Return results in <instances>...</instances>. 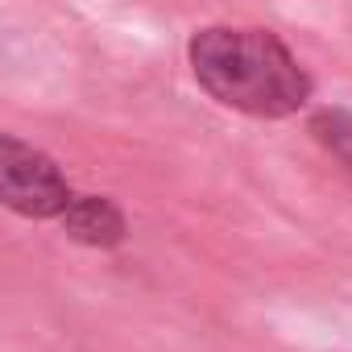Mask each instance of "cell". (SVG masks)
Instances as JSON below:
<instances>
[{
    "mask_svg": "<svg viewBox=\"0 0 352 352\" xmlns=\"http://www.w3.org/2000/svg\"><path fill=\"white\" fill-rule=\"evenodd\" d=\"M71 187L50 153L0 133V204L25 220H58L71 204Z\"/></svg>",
    "mask_w": 352,
    "mask_h": 352,
    "instance_id": "2",
    "label": "cell"
},
{
    "mask_svg": "<svg viewBox=\"0 0 352 352\" xmlns=\"http://www.w3.org/2000/svg\"><path fill=\"white\" fill-rule=\"evenodd\" d=\"M311 133L336 162H344V170H352V112L348 108H319L311 116Z\"/></svg>",
    "mask_w": 352,
    "mask_h": 352,
    "instance_id": "4",
    "label": "cell"
},
{
    "mask_svg": "<svg viewBox=\"0 0 352 352\" xmlns=\"http://www.w3.org/2000/svg\"><path fill=\"white\" fill-rule=\"evenodd\" d=\"M195 83L224 108L282 120L311 100V79L282 38L270 30L208 25L187 46Z\"/></svg>",
    "mask_w": 352,
    "mask_h": 352,
    "instance_id": "1",
    "label": "cell"
},
{
    "mask_svg": "<svg viewBox=\"0 0 352 352\" xmlns=\"http://www.w3.org/2000/svg\"><path fill=\"white\" fill-rule=\"evenodd\" d=\"M58 224L71 241L87 249H116L129 232L124 212L104 195H71V204L58 212Z\"/></svg>",
    "mask_w": 352,
    "mask_h": 352,
    "instance_id": "3",
    "label": "cell"
}]
</instances>
